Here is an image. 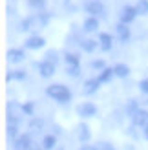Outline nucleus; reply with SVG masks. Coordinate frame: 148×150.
Here are the masks:
<instances>
[{
  "label": "nucleus",
  "mask_w": 148,
  "mask_h": 150,
  "mask_svg": "<svg viewBox=\"0 0 148 150\" xmlns=\"http://www.w3.org/2000/svg\"><path fill=\"white\" fill-rule=\"evenodd\" d=\"M49 22V17L44 13H37V15H31V17H27L24 22H22V29L24 31H33V29H42L46 28Z\"/></svg>",
  "instance_id": "1"
},
{
  "label": "nucleus",
  "mask_w": 148,
  "mask_h": 150,
  "mask_svg": "<svg viewBox=\"0 0 148 150\" xmlns=\"http://www.w3.org/2000/svg\"><path fill=\"white\" fill-rule=\"evenodd\" d=\"M46 93L57 103H68L71 99V92L64 84H51V86H48Z\"/></svg>",
  "instance_id": "2"
},
{
  "label": "nucleus",
  "mask_w": 148,
  "mask_h": 150,
  "mask_svg": "<svg viewBox=\"0 0 148 150\" xmlns=\"http://www.w3.org/2000/svg\"><path fill=\"white\" fill-rule=\"evenodd\" d=\"M26 112H24V106L18 103H9V106H7V119H9V123H15L17 125L20 121V115H24Z\"/></svg>",
  "instance_id": "3"
},
{
  "label": "nucleus",
  "mask_w": 148,
  "mask_h": 150,
  "mask_svg": "<svg viewBox=\"0 0 148 150\" xmlns=\"http://www.w3.org/2000/svg\"><path fill=\"white\" fill-rule=\"evenodd\" d=\"M77 114L82 115V117H93L97 114V106H95L93 103H82L77 106Z\"/></svg>",
  "instance_id": "4"
},
{
  "label": "nucleus",
  "mask_w": 148,
  "mask_h": 150,
  "mask_svg": "<svg viewBox=\"0 0 148 150\" xmlns=\"http://www.w3.org/2000/svg\"><path fill=\"white\" fill-rule=\"evenodd\" d=\"M84 9L92 15H104V6L101 0H88L84 4Z\"/></svg>",
  "instance_id": "5"
},
{
  "label": "nucleus",
  "mask_w": 148,
  "mask_h": 150,
  "mask_svg": "<svg viewBox=\"0 0 148 150\" xmlns=\"http://www.w3.org/2000/svg\"><path fill=\"white\" fill-rule=\"evenodd\" d=\"M39 71H40V75H42L44 79L51 77V75L55 73V62H53V61H49V59L42 61V62L39 64Z\"/></svg>",
  "instance_id": "6"
},
{
  "label": "nucleus",
  "mask_w": 148,
  "mask_h": 150,
  "mask_svg": "<svg viewBox=\"0 0 148 150\" xmlns=\"http://www.w3.org/2000/svg\"><path fill=\"white\" fill-rule=\"evenodd\" d=\"M132 119H134V125H135V126H143V128H144V126L148 125V112L139 108L135 114L132 115Z\"/></svg>",
  "instance_id": "7"
},
{
  "label": "nucleus",
  "mask_w": 148,
  "mask_h": 150,
  "mask_svg": "<svg viewBox=\"0 0 148 150\" xmlns=\"http://www.w3.org/2000/svg\"><path fill=\"white\" fill-rule=\"evenodd\" d=\"M135 15H137V9H134L132 6H126L123 9V13H121V22L128 24V22H132V20L135 18Z\"/></svg>",
  "instance_id": "8"
},
{
  "label": "nucleus",
  "mask_w": 148,
  "mask_h": 150,
  "mask_svg": "<svg viewBox=\"0 0 148 150\" xmlns=\"http://www.w3.org/2000/svg\"><path fill=\"white\" fill-rule=\"evenodd\" d=\"M44 44H46V40H44L42 37H31V39H27V40H26L24 46H26L27 50H39V48L44 46Z\"/></svg>",
  "instance_id": "9"
},
{
  "label": "nucleus",
  "mask_w": 148,
  "mask_h": 150,
  "mask_svg": "<svg viewBox=\"0 0 148 150\" xmlns=\"http://www.w3.org/2000/svg\"><path fill=\"white\" fill-rule=\"evenodd\" d=\"M24 57L26 55H24V51H22V50H9V51H7V61L13 62V64L24 61Z\"/></svg>",
  "instance_id": "10"
},
{
  "label": "nucleus",
  "mask_w": 148,
  "mask_h": 150,
  "mask_svg": "<svg viewBox=\"0 0 148 150\" xmlns=\"http://www.w3.org/2000/svg\"><path fill=\"white\" fill-rule=\"evenodd\" d=\"M101 84V81L99 79H90V81H86V84H84V93L86 95H92L97 92V88Z\"/></svg>",
  "instance_id": "11"
},
{
  "label": "nucleus",
  "mask_w": 148,
  "mask_h": 150,
  "mask_svg": "<svg viewBox=\"0 0 148 150\" xmlns=\"http://www.w3.org/2000/svg\"><path fill=\"white\" fill-rule=\"evenodd\" d=\"M99 42H101V48L104 50V51H110V50H112V37H110L108 33H101Z\"/></svg>",
  "instance_id": "12"
},
{
  "label": "nucleus",
  "mask_w": 148,
  "mask_h": 150,
  "mask_svg": "<svg viewBox=\"0 0 148 150\" xmlns=\"http://www.w3.org/2000/svg\"><path fill=\"white\" fill-rule=\"evenodd\" d=\"M99 28V20L95 18V17H90L86 22H84V31H88V33H92V31H95V29Z\"/></svg>",
  "instance_id": "13"
},
{
  "label": "nucleus",
  "mask_w": 148,
  "mask_h": 150,
  "mask_svg": "<svg viewBox=\"0 0 148 150\" xmlns=\"http://www.w3.org/2000/svg\"><path fill=\"white\" fill-rule=\"evenodd\" d=\"M117 33H119L121 42H126V40L130 39V31H128V28L124 26V22H121V24L117 26Z\"/></svg>",
  "instance_id": "14"
},
{
  "label": "nucleus",
  "mask_w": 148,
  "mask_h": 150,
  "mask_svg": "<svg viewBox=\"0 0 148 150\" xmlns=\"http://www.w3.org/2000/svg\"><path fill=\"white\" fill-rule=\"evenodd\" d=\"M113 75H115V70H112V68H104V70L101 71V75H99L97 79H99L101 82H108V81H112Z\"/></svg>",
  "instance_id": "15"
},
{
  "label": "nucleus",
  "mask_w": 148,
  "mask_h": 150,
  "mask_svg": "<svg viewBox=\"0 0 148 150\" xmlns=\"http://www.w3.org/2000/svg\"><path fill=\"white\" fill-rule=\"evenodd\" d=\"M15 148L17 150H27L29 148V137L27 136H22L15 141Z\"/></svg>",
  "instance_id": "16"
},
{
  "label": "nucleus",
  "mask_w": 148,
  "mask_h": 150,
  "mask_svg": "<svg viewBox=\"0 0 148 150\" xmlns=\"http://www.w3.org/2000/svg\"><path fill=\"white\" fill-rule=\"evenodd\" d=\"M113 70H115V75H117V77H126V75L130 73V68H128L126 64H117Z\"/></svg>",
  "instance_id": "17"
},
{
  "label": "nucleus",
  "mask_w": 148,
  "mask_h": 150,
  "mask_svg": "<svg viewBox=\"0 0 148 150\" xmlns=\"http://www.w3.org/2000/svg\"><path fill=\"white\" fill-rule=\"evenodd\" d=\"M97 46H101V44H97V40H92V39L82 40V50L84 51H93V50H97Z\"/></svg>",
  "instance_id": "18"
},
{
  "label": "nucleus",
  "mask_w": 148,
  "mask_h": 150,
  "mask_svg": "<svg viewBox=\"0 0 148 150\" xmlns=\"http://www.w3.org/2000/svg\"><path fill=\"white\" fill-rule=\"evenodd\" d=\"M79 139H80V141H88V139H90L88 125H80V126H79Z\"/></svg>",
  "instance_id": "19"
},
{
  "label": "nucleus",
  "mask_w": 148,
  "mask_h": 150,
  "mask_svg": "<svg viewBox=\"0 0 148 150\" xmlns=\"http://www.w3.org/2000/svg\"><path fill=\"white\" fill-rule=\"evenodd\" d=\"M55 143H57V141H55L53 136H46L44 141H42V146H44V150H51V148L55 146Z\"/></svg>",
  "instance_id": "20"
},
{
  "label": "nucleus",
  "mask_w": 148,
  "mask_h": 150,
  "mask_svg": "<svg viewBox=\"0 0 148 150\" xmlns=\"http://www.w3.org/2000/svg\"><path fill=\"white\" fill-rule=\"evenodd\" d=\"M135 9H137V13H141V15H148V0H139Z\"/></svg>",
  "instance_id": "21"
},
{
  "label": "nucleus",
  "mask_w": 148,
  "mask_h": 150,
  "mask_svg": "<svg viewBox=\"0 0 148 150\" xmlns=\"http://www.w3.org/2000/svg\"><path fill=\"white\" fill-rule=\"evenodd\" d=\"M11 79H18V81H22V79H26V73L20 71V70H17V71H13V73L7 75V81H11Z\"/></svg>",
  "instance_id": "22"
},
{
  "label": "nucleus",
  "mask_w": 148,
  "mask_h": 150,
  "mask_svg": "<svg viewBox=\"0 0 148 150\" xmlns=\"http://www.w3.org/2000/svg\"><path fill=\"white\" fill-rule=\"evenodd\" d=\"M66 64L68 66H79V59L70 53V55H66Z\"/></svg>",
  "instance_id": "23"
},
{
  "label": "nucleus",
  "mask_w": 148,
  "mask_h": 150,
  "mask_svg": "<svg viewBox=\"0 0 148 150\" xmlns=\"http://www.w3.org/2000/svg\"><path fill=\"white\" fill-rule=\"evenodd\" d=\"M7 136H9L11 139L17 137V125H15V123H11L9 126H7Z\"/></svg>",
  "instance_id": "24"
},
{
  "label": "nucleus",
  "mask_w": 148,
  "mask_h": 150,
  "mask_svg": "<svg viewBox=\"0 0 148 150\" xmlns=\"http://www.w3.org/2000/svg\"><path fill=\"white\" fill-rule=\"evenodd\" d=\"M137 110H139V108H137V103H135V101H130V104L126 106V112H128L130 115H134Z\"/></svg>",
  "instance_id": "25"
},
{
  "label": "nucleus",
  "mask_w": 148,
  "mask_h": 150,
  "mask_svg": "<svg viewBox=\"0 0 148 150\" xmlns=\"http://www.w3.org/2000/svg\"><path fill=\"white\" fill-rule=\"evenodd\" d=\"M33 108H35V104L33 103H27V104H24V112L27 115H33Z\"/></svg>",
  "instance_id": "26"
},
{
  "label": "nucleus",
  "mask_w": 148,
  "mask_h": 150,
  "mask_svg": "<svg viewBox=\"0 0 148 150\" xmlns=\"http://www.w3.org/2000/svg\"><path fill=\"white\" fill-rule=\"evenodd\" d=\"M68 73L71 77H77L79 75V66H68Z\"/></svg>",
  "instance_id": "27"
},
{
  "label": "nucleus",
  "mask_w": 148,
  "mask_h": 150,
  "mask_svg": "<svg viewBox=\"0 0 148 150\" xmlns=\"http://www.w3.org/2000/svg\"><path fill=\"white\" fill-rule=\"evenodd\" d=\"M92 68H95V70H104V62H102V61H93L92 62Z\"/></svg>",
  "instance_id": "28"
},
{
  "label": "nucleus",
  "mask_w": 148,
  "mask_h": 150,
  "mask_svg": "<svg viewBox=\"0 0 148 150\" xmlns=\"http://www.w3.org/2000/svg\"><path fill=\"white\" fill-rule=\"evenodd\" d=\"M29 4L33 7H44V0H29Z\"/></svg>",
  "instance_id": "29"
},
{
  "label": "nucleus",
  "mask_w": 148,
  "mask_h": 150,
  "mask_svg": "<svg viewBox=\"0 0 148 150\" xmlns=\"http://www.w3.org/2000/svg\"><path fill=\"white\" fill-rule=\"evenodd\" d=\"M97 148H99V150H113V146H112V145H108V143H101Z\"/></svg>",
  "instance_id": "30"
},
{
  "label": "nucleus",
  "mask_w": 148,
  "mask_h": 150,
  "mask_svg": "<svg viewBox=\"0 0 148 150\" xmlns=\"http://www.w3.org/2000/svg\"><path fill=\"white\" fill-rule=\"evenodd\" d=\"M139 86H141V92L148 93V81H143V82H141V84H139Z\"/></svg>",
  "instance_id": "31"
},
{
  "label": "nucleus",
  "mask_w": 148,
  "mask_h": 150,
  "mask_svg": "<svg viewBox=\"0 0 148 150\" xmlns=\"http://www.w3.org/2000/svg\"><path fill=\"white\" fill-rule=\"evenodd\" d=\"M80 150H99L97 146H92V145H86V146H82Z\"/></svg>",
  "instance_id": "32"
},
{
  "label": "nucleus",
  "mask_w": 148,
  "mask_h": 150,
  "mask_svg": "<svg viewBox=\"0 0 148 150\" xmlns=\"http://www.w3.org/2000/svg\"><path fill=\"white\" fill-rule=\"evenodd\" d=\"M40 126H42V123H37V121L31 123V128H40Z\"/></svg>",
  "instance_id": "33"
},
{
  "label": "nucleus",
  "mask_w": 148,
  "mask_h": 150,
  "mask_svg": "<svg viewBox=\"0 0 148 150\" xmlns=\"http://www.w3.org/2000/svg\"><path fill=\"white\" fill-rule=\"evenodd\" d=\"M144 137H146V139H148V125H146V126H144Z\"/></svg>",
  "instance_id": "34"
}]
</instances>
